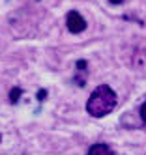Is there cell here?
<instances>
[{"label":"cell","instance_id":"9c48e42d","mask_svg":"<svg viewBox=\"0 0 146 155\" xmlns=\"http://www.w3.org/2000/svg\"><path fill=\"white\" fill-rule=\"evenodd\" d=\"M0 140H2V137H0Z\"/></svg>","mask_w":146,"mask_h":155},{"label":"cell","instance_id":"277c9868","mask_svg":"<svg viewBox=\"0 0 146 155\" xmlns=\"http://www.w3.org/2000/svg\"><path fill=\"white\" fill-rule=\"evenodd\" d=\"M88 155H116V153L109 144L99 142V144H94V146L88 150Z\"/></svg>","mask_w":146,"mask_h":155},{"label":"cell","instance_id":"3957f363","mask_svg":"<svg viewBox=\"0 0 146 155\" xmlns=\"http://www.w3.org/2000/svg\"><path fill=\"white\" fill-rule=\"evenodd\" d=\"M86 68H88L86 60H79L75 64V82H77V86H84L86 75H88V69Z\"/></svg>","mask_w":146,"mask_h":155},{"label":"cell","instance_id":"52a82bcc","mask_svg":"<svg viewBox=\"0 0 146 155\" xmlns=\"http://www.w3.org/2000/svg\"><path fill=\"white\" fill-rule=\"evenodd\" d=\"M109 2H110L112 6H118V4H122V2H124V0H109Z\"/></svg>","mask_w":146,"mask_h":155},{"label":"cell","instance_id":"7a4b0ae2","mask_svg":"<svg viewBox=\"0 0 146 155\" xmlns=\"http://www.w3.org/2000/svg\"><path fill=\"white\" fill-rule=\"evenodd\" d=\"M66 26L71 34H81V32L86 30V21L79 12H70L66 17Z\"/></svg>","mask_w":146,"mask_h":155},{"label":"cell","instance_id":"ba28073f","mask_svg":"<svg viewBox=\"0 0 146 155\" xmlns=\"http://www.w3.org/2000/svg\"><path fill=\"white\" fill-rule=\"evenodd\" d=\"M45 94H47V92H45V90H41V92H39V95H38V97H39V101H41V99L45 97Z\"/></svg>","mask_w":146,"mask_h":155},{"label":"cell","instance_id":"6da1fadb","mask_svg":"<svg viewBox=\"0 0 146 155\" xmlns=\"http://www.w3.org/2000/svg\"><path fill=\"white\" fill-rule=\"evenodd\" d=\"M118 105V95L109 84H101L90 94L86 101V112L94 118H103L110 114Z\"/></svg>","mask_w":146,"mask_h":155},{"label":"cell","instance_id":"5b68a950","mask_svg":"<svg viewBox=\"0 0 146 155\" xmlns=\"http://www.w3.org/2000/svg\"><path fill=\"white\" fill-rule=\"evenodd\" d=\"M21 94H22V92H21V88H19V86H15V88H11V92H9V101H11V103L15 105V103L19 101V97H21Z\"/></svg>","mask_w":146,"mask_h":155},{"label":"cell","instance_id":"8992f818","mask_svg":"<svg viewBox=\"0 0 146 155\" xmlns=\"http://www.w3.org/2000/svg\"><path fill=\"white\" fill-rule=\"evenodd\" d=\"M141 118H142V121L146 124V101H144L142 107H141Z\"/></svg>","mask_w":146,"mask_h":155}]
</instances>
